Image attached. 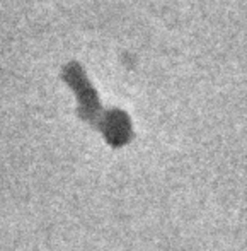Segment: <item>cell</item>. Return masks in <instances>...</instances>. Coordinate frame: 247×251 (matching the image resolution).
Here are the masks:
<instances>
[{"label":"cell","mask_w":247,"mask_h":251,"mask_svg":"<svg viewBox=\"0 0 247 251\" xmlns=\"http://www.w3.org/2000/svg\"><path fill=\"white\" fill-rule=\"evenodd\" d=\"M63 75H65V79L77 89V96H79V102H80V115L92 122L96 111L101 109V104H99L96 89H94L92 84L89 82V79H87L86 72H84V69L80 67V63H77V62L67 63V65L63 67Z\"/></svg>","instance_id":"6da1fadb"}]
</instances>
